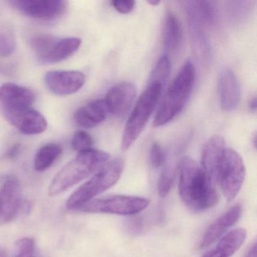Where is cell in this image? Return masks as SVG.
<instances>
[{
	"label": "cell",
	"mask_w": 257,
	"mask_h": 257,
	"mask_svg": "<svg viewBox=\"0 0 257 257\" xmlns=\"http://www.w3.org/2000/svg\"><path fill=\"white\" fill-rule=\"evenodd\" d=\"M10 4L25 16L43 21L58 19L67 9L63 0H16Z\"/></svg>",
	"instance_id": "obj_9"
},
{
	"label": "cell",
	"mask_w": 257,
	"mask_h": 257,
	"mask_svg": "<svg viewBox=\"0 0 257 257\" xmlns=\"http://www.w3.org/2000/svg\"><path fill=\"white\" fill-rule=\"evenodd\" d=\"M31 47L39 61L44 64L61 62L74 55L82 44L77 37L58 38L51 35H38L31 40Z\"/></svg>",
	"instance_id": "obj_6"
},
{
	"label": "cell",
	"mask_w": 257,
	"mask_h": 257,
	"mask_svg": "<svg viewBox=\"0 0 257 257\" xmlns=\"http://www.w3.org/2000/svg\"><path fill=\"white\" fill-rule=\"evenodd\" d=\"M22 207L20 182L17 177H9L0 187V225L13 220Z\"/></svg>",
	"instance_id": "obj_11"
},
{
	"label": "cell",
	"mask_w": 257,
	"mask_h": 257,
	"mask_svg": "<svg viewBox=\"0 0 257 257\" xmlns=\"http://www.w3.org/2000/svg\"><path fill=\"white\" fill-rule=\"evenodd\" d=\"M179 194L185 204L195 212L216 205L219 195L202 168L189 156H184L179 167Z\"/></svg>",
	"instance_id": "obj_1"
},
{
	"label": "cell",
	"mask_w": 257,
	"mask_h": 257,
	"mask_svg": "<svg viewBox=\"0 0 257 257\" xmlns=\"http://www.w3.org/2000/svg\"><path fill=\"white\" fill-rule=\"evenodd\" d=\"M186 13L192 52L200 62L207 64L211 60L212 53L210 41L204 31L205 28L200 23L189 1L186 3Z\"/></svg>",
	"instance_id": "obj_13"
},
{
	"label": "cell",
	"mask_w": 257,
	"mask_h": 257,
	"mask_svg": "<svg viewBox=\"0 0 257 257\" xmlns=\"http://www.w3.org/2000/svg\"><path fill=\"white\" fill-rule=\"evenodd\" d=\"M245 257H256V243H253Z\"/></svg>",
	"instance_id": "obj_32"
},
{
	"label": "cell",
	"mask_w": 257,
	"mask_h": 257,
	"mask_svg": "<svg viewBox=\"0 0 257 257\" xmlns=\"http://www.w3.org/2000/svg\"><path fill=\"white\" fill-rule=\"evenodd\" d=\"M62 153V148L57 144H48L42 147L34 158V169L44 171L50 168Z\"/></svg>",
	"instance_id": "obj_22"
},
{
	"label": "cell",
	"mask_w": 257,
	"mask_h": 257,
	"mask_svg": "<svg viewBox=\"0 0 257 257\" xmlns=\"http://www.w3.org/2000/svg\"><path fill=\"white\" fill-rule=\"evenodd\" d=\"M225 150V140L220 135L210 138L203 147L201 168L213 183H217Z\"/></svg>",
	"instance_id": "obj_14"
},
{
	"label": "cell",
	"mask_w": 257,
	"mask_h": 257,
	"mask_svg": "<svg viewBox=\"0 0 257 257\" xmlns=\"http://www.w3.org/2000/svg\"><path fill=\"white\" fill-rule=\"evenodd\" d=\"M174 170L171 167L165 168L161 173L158 181V192L159 196L165 198L171 191L174 182Z\"/></svg>",
	"instance_id": "obj_26"
},
{
	"label": "cell",
	"mask_w": 257,
	"mask_h": 257,
	"mask_svg": "<svg viewBox=\"0 0 257 257\" xmlns=\"http://www.w3.org/2000/svg\"><path fill=\"white\" fill-rule=\"evenodd\" d=\"M136 94V87L131 82H121L112 87L103 100L108 113L117 117L123 116L135 101Z\"/></svg>",
	"instance_id": "obj_15"
},
{
	"label": "cell",
	"mask_w": 257,
	"mask_h": 257,
	"mask_svg": "<svg viewBox=\"0 0 257 257\" xmlns=\"http://www.w3.org/2000/svg\"><path fill=\"white\" fill-rule=\"evenodd\" d=\"M170 72H171V61L169 57L166 55H163L158 61L150 76L149 83L157 82L164 88L169 78Z\"/></svg>",
	"instance_id": "obj_24"
},
{
	"label": "cell",
	"mask_w": 257,
	"mask_h": 257,
	"mask_svg": "<svg viewBox=\"0 0 257 257\" xmlns=\"http://www.w3.org/2000/svg\"><path fill=\"white\" fill-rule=\"evenodd\" d=\"M35 100V93L31 88L12 82L0 86L1 109L31 107Z\"/></svg>",
	"instance_id": "obj_17"
},
{
	"label": "cell",
	"mask_w": 257,
	"mask_h": 257,
	"mask_svg": "<svg viewBox=\"0 0 257 257\" xmlns=\"http://www.w3.org/2000/svg\"><path fill=\"white\" fill-rule=\"evenodd\" d=\"M218 94L220 106L224 110L236 109L240 98V88L234 72L230 68L222 69L218 76Z\"/></svg>",
	"instance_id": "obj_16"
},
{
	"label": "cell",
	"mask_w": 257,
	"mask_h": 257,
	"mask_svg": "<svg viewBox=\"0 0 257 257\" xmlns=\"http://www.w3.org/2000/svg\"><path fill=\"white\" fill-rule=\"evenodd\" d=\"M245 173L244 163L240 154L234 149L225 148L217 183L227 201H232L237 196L243 185Z\"/></svg>",
	"instance_id": "obj_8"
},
{
	"label": "cell",
	"mask_w": 257,
	"mask_h": 257,
	"mask_svg": "<svg viewBox=\"0 0 257 257\" xmlns=\"http://www.w3.org/2000/svg\"><path fill=\"white\" fill-rule=\"evenodd\" d=\"M110 4L120 14L125 15L133 11L136 3L134 0H114Z\"/></svg>",
	"instance_id": "obj_30"
},
{
	"label": "cell",
	"mask_w": 257,
	"mask_h": 257,
	"mask_svg": "<svg viewBox=\"0 0 257 257\" xmlns=\"http://www.w3.org/2000/svg\"><path fill=\"white\" fill-rule=\"evenodd\" d=\"M195 79V68L186 61L170 86L155 118V127L165 125L180 113L189 100Z\"/></svg>",
	"instance_id": "obj_3"
},
{
	"label": "cell",
	"mask_w": 257,
	"mask_h": 257,
	"mask_svg": "<svg viewBox=\"0 0 257 257\" xmlns=\"http://www.w3.org/2000/svg\"><path fill=\"white\" fill-rule=\"evenodd\" d=\"M107 114L104 100H95L79 108L75 113L74 121L81 127L91 128L103 122Z\"/></svg>",
	"instance_id": "obj_19"
},
{
	"label": "cell",
	"mask_w": 257,
	"mask_h": 257,
	"mask_svg": "<svg viewBox=\"0 0 257 257\" xmlns=\"http://www.w3.org/2000/svg\"><path fill=\"white\" fill-rule=\"evenodd\" d=\"M149 204L150 201L148 199L140 197L114 195L108 198L92 199L79 206L75 210L84 213L133 215L143 211Z\"/></svg>",
	"instance_id": "obj_7"
},
{
	"label": "cell",
	"mask_w": 257,
	"mask_h": 257,
	"mask_svg": "<svg viewBox=\"0 0 257 257\" xmlns=\"http://www.w3.org/2000/svg\"><path fill=\"white\" fill-rule=\"evenodd\" d=\"M19 150H20V146L16 145L15 146V147H12V149H10V150H9L8 153H7V157H15V156H17L18 153H19Z\"/></svg>",
	"instance_id": "obj_31"
},
{
	"label": "cell",
	"mask_w": 257,
	"mask_h": 257,
	"mask_svg": "<svg viewBox=\"0 0 257 257\" xmlns=\"http://www.w3.org/2000/svg\"><path fill=\"white\" fill-rule=\"evenodd\" d=\"M2 111L6 118L25 135H40L47 129L46 118L33 108H16Z\"/></svg>",
	"instance_id": "obj_10"
},
{
	"label": "cell",
	"mask_w": 257,
	"mask_h": 257,
	"mask_svg": "<svg viewBox=\"0 0 257 257\" xmlns=\"http://www.w3.org/2000/svg\"><path fill=\"white\" fill-rule=\"evenodd\" d=\"M109 159V155L100 150L79 153L55 176L49 188V195L57 196L80 183L100 170Z\"/></svg>",
	"instance_id": "obj_2"
},
{
	"label": "cell",
	"mask_w": 257,
	"mask_h": 257,
	"mask_svg": "<svg viewBox=\"0 0 257 257\" xmlns=\"http://www.w3.org/2000/svg\"><path fill=\"white\" fill-rule=\"evenodd\" d=\"M94 140L92 137L84 131H79L73 136L72 146L79 153L92 150Z\"/></svg>",
	"instance_id": "obj_27"
},
{
	"label": "cell",
	"mask_w": 257,
	"mask_h": 257,
	"mask_svg": "<svg viewBox=\"0 0 257 257\" xmlns=\"http://www.w3.org/2000/svg\"><path fill=\"white\" fill-rule=\"evenodd\" d=\"M244 228H236L222 237L216 246L202 257H231L243 244L246 239Z\"/></svg>",
	"instance_id": "obj_20"
},
{
	"label": "cell",
	"mask_w": 257,
	"mask_h": 257,
	"mask_svg": "<svg viewBox=\"0 0 257 257\" xmlns=\"http://www.w3.org/2000/svg\"><path fill=\"white\" fill-rule=\"evenodd\" d=\"M16 48V37L13 31L7 28H0V56H10L14 53Z\"/></svg>",
	"instance_id": "obj_25"
},
{
	"label": "cell",
	"mask_w": 257,
	"mask_h": 257,
	"mask_svg": "<svg viewBox=\"0 0 257 257\" xmlns=\"http://www.w3.org/2000/svg\"><path fill=\"white\" fill-rule=\"evenodd\" d=\"M150 160L155 168H160L166 160V154L162 146L158 143L153 144L150 149Z\"/></svg>",
	"instance_id": "obj_29"
},
{
	"label": "cell",
	"mask_w": 257,
	"mask_h": 257,
	"mask_svg": "<svg viewBox=\"0 0 257 257\" xmlns=\"http://www.w3.org/2000/svg\"><path fill=\"white\" fill-rule=\"evenodd\" d=\"M249 106L251 110L255 112V109H256V98H255V97L251 99L249 103Z\"/></svg>",
	"instance_id": "obj_33"
},
{
	"label": "cell",
	"mask_w": 257,
	"mask_h": 257,
	"mask_svg": "<svg viewBox=\"0 0 257 257\" xmlns=\"http://www.w3.org/2000/svg\"><path fill=\"white\" fill-rule=\"evenodd\" d=\"M149 4H150V5L153 6H157L159 5V4H160V1H156V0H150V1H148Z\"/></svg>",
	"instance_id": "obj_34"
},
{
	"label": "cell",
	"mask_w": 257,
	"mask_h": 257,
	"mask_svg": "<svg viewBox=\"0 0 257 257\" xmlns=\"http://www.w3.org/2000/svg\"><path fill=\"white\" fill-rule=\"evenodd\" d=\"M162 89L163 87L157 82L148 84L127 120L121 138V150H128L139 138L159 102Z\"/></svg>",
	"instance_id": "obj_5"
},
{
	"label": "cell",
	"mask_w": 257,
	"mask_h": 257,
	"mask_svg": "<svg viewBox=\"0 0 257 257\" xmlns=\"http://www.w3.org/2000/svg\"><path fill=\"white\" fill-rule=\"evenodd\" d=\"M200 23L204 28H213L217 23V10L211 1H189Z\"/></svg>",
	"instance_id": "obj_23"
},
{
	"label": "cell",
	"mask_w": 257,
	"mask_h": 257,
	"mask_svg": "<svg viewBox=\"0 0 257 257\" xmlns=\"http://www.w3.org/2000/svg\"><path fill=\"white\" fill-rule=\"evenodd\" d=\"M241 206L237 204L219 216L207 228L201 243V248H206L222 237L224 234L240 219Z\"/></svg>",
	"instance_id": "obj_18"
},
{
	"label": "cell",
	"mask_w": 257,
	"mask_h": 257,
	"mask_svg": "<svg viewBox=\"0 0 257 257\" xmlns=\"http://www.w3.org/2000/svg\"><path fill=\"white\" fill-rule=\"evenodd\" d=\"M123 170L124 162L121 159H115L105 164L89 180L70 195L67 201V208L76 210L112 187L119 180Z\"/></svg>",
	"instance_id": "obj_4"
},
{
	"label": "cell",
	"mask_w": 257,
	"mask_h": 257,
	"mask_svg": "<svg viewBox=\"0 0 257 257\" xmlns=\"http://www.w3.org/2000/svg\"><path fill=\"white\" fill-rule=\"evenodd\" d=\"M0 257H8L6 251L3 249H0Z\"/></svg>",
	"instance_id": "obj_35"
},
{
	"label": "cell",
	"mask_w": 257,
	"mask_h": 257,
	"mask_svg": "<svg viewBox=\"0 0 257 257\" xmlns=\"http://www.w3.org/2000/svg\"><path fill=\"white\" fill-rule=\"evenodd\" d=\"M35 247V240L31 237L19 239L16 243L15 257H37Z\"/></svg>",
	"instance_id": "obj_28"
},
{
	"label": "cell",
	"mask_w": 257,
	"mask_h": 257,
	"mask_svg": "<svg viewBox=\"0 0 257 257\" xmlns=\"http://www.w3.org/2000/svg\"><path fill=\"white\" fill-rule=\"evenodd\" d=\"M182 42V28L180 20L173 12L165 15L163 25V43L168 52L178 50Z\"/></svg>",
	"instance_id": "obj_21"
},
{
	"label": "cell",
	"mask_w": 257,
	"mask_h": 257,
	"mask_svg": "<svg viewBox=\"0 0 257 257\" xmlns=\"http://www.w3.org/2000/svg\"><path fill=\"white\" fill-rule=\"evenodd\" d=\"M46 86L56 95L74 94L83 87L85 76L76 70H53L45 76Z\"/></svg>",
	"instance_id": "obj_12"
}]
</instances>
